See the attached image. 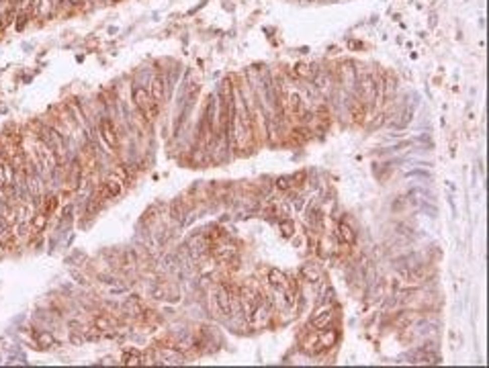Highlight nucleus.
Segmentation results:
<instances>
[{
  "instance_id": "18",
  "label": "nucleus",
  "mask_w": 489,
  "mask_h": 368,
  "mask_svg": "<svg viewBox=\"0 0 489 368\" xmlns=\"http://www.w3.org/2000/svg\"><path fill=\"white\" fill-rule=\"evenodd\" d=\"M95 327H97L99 331H107V329H113V327H115V321H113V317H109V315H99V317L95 319Z\"/></svg>"
},
{
  "instance_id": "1",
  "label": "nucleus",
  "mask_w": 489,
  "mask_h": 368,
  "mask_svg": "<svg viewBox=\"0 0 489 368\" xmlns=\"http://www.w3.org/2000/svg\"><path fill=\"white\" fill-rule=\"evenodd\" d=\"M131 97H133V105H135V109L143 115L145 121H156V117H158V113H160V109H158L160 103H156L154 99H151L149 90H145L143 86H135Z\"/></svg>"
},
{
  "instance_id": "12",
  "label": "nucleus",
  "mask_w": 489,
  "mask_h": 368,
  "mask_svg": "<svg viewBox=\"0 0 489 368\" xmlns=\"http://www.w3.org/2000/svg\"><path fill=\"white\" fill-rule=\"evenodd\" d=\"M301 279H305L307 283H317V281L321 279V270H319V266L313 264V262L303 264V268H301Z\"/></svg>"
},
{
  "instance_id": "24",
  "label": "nucleus",
  "mask_w": 489,
  "mask_h": 368,
  "mask_svg": "<svg viewBox=\"0 0 489 368\" xmlns=\"http://www.w3.org/2000/svg\"><path fill=\"white\" fill-rule=\"evenodd\" d=\"M113 172H115V174L119 176V180H121V182H123V184H125V182L129 180V170H127L125 166H117V168H115Z\"/></svg>"
},
{
  "instance_id": "20",
  "label": "nucleus",
  "mask_w": 489,
  "mask_h": 368,
  "mask_svg": "<svg viewBox=\"0 0 489 368\" xmlns=\"http://www.w3.org/2000/svg\"><path fill=\"white\" fill-rule=\"evenodd\" d=\"M35 340H37L39 348H49V346H53V335H51V333L35 331Z\"/></svg>"
},
{
  "instance_id": "22",
  "label": "nucleus",
  "mask_w": 489,
  "mask_h": 368,
  "mask_svg": "<svg viewBox=\"0 0 489 368\" xmlns=\"http://www.w3.org/2000/svg\"><path fill=\"white\" fill-rule=\"evenodd\" d=\"M274 184H277L279 191H291L295 187V180H293V176H281V178H277Z\"/></svg>"
},
{
  "instance_id": "4",
  "label": "nucleus",
  "mask_w": 489,
  "mask_h": 368,
  "mask_svg": "<svg viewBox=\"0 0 489 368\" xmlns=\"http://www.w3.org/2000/svg\"><path fill=\"white\" fill-rule=\"evenodd\" d=\"M235 256V245L231 241H215L213 243V258L219 262H231V258Z\"/></svg>"
},
{
  "instance_id": "25",
  "label": "nucleus",
  "mask_w": 489,
  "mask_h": 368,
  "mask_svg": "<svg viewBox=\"0 0 489 368\" xmlns=\"http://www.w3.org/2000/svg\"><path fill=\"white\" fill-rule=\"evenodd\" d=\"M29 19H31V13H21V19H17V23H15V27H17V31H23Z\"/></svg>"
},
{
  "instance_id": "26",
  "label": "nucleus",
  "mask_w": 489,
  "mask_h": 368,
  "mask_svg": "<svg viewBox=\"0 0 489 368\" xmlns=\"http://www.w3.org/2000/svg\"><path fill=\"white\" fill-rule=\"evenodd\" d=\"M80 3H84V0H70V5H80Z\"/></svg>"
},
{
  "instance_id": "8",
  "label": "nucleus",
  "mask_w": 489,
  "mask_h": 368,
  "mask_svg": "<svg viewBox=\"0 0 489 368\" xmlns=\"http://www.w3.org/2000/svg\"><path fill=\"white\" fill-rule=\"evenodd\" d=\"M84 178V170L80 162H72L70 170H68V191H76L80 187V180Z\"/></svg>"
},
{
  "instance_id": "15",
  "label": "nucleus",
  "mask_w": 489,
  "mask_h": 368,
  "mask_svg": "<svg viewBox=\"0 0 489 368\" xmlns=\"http://www.w3.org/2000/svg\"><path fill=\"white\" fill-rule=\"evenodd\" d=\"M45 225H47V215H45L43 211H35L31 223H29V231H31V235L41 233V231L45 229Z\"/></svg>"
},
{
  "instance_id": "3",
  "label": "nucleus",
  "mask_w": 489,
  "mask_h": 368,
  "mask_svg": "<svg viewBox=\"0 0 489 368\" xmlns=\"http://www.w3.org/2000/svg\"><path fill=\"white\" fill-rule=\"evenodd\" d=\"M215 305H217V309L223 313V315H229L231 313V291L227 289V287H223V285H219L217 289H215Z\"/></svg>"
},
{
  "instance_id": "9",
  "label": "nucleus",
  "mask_w": 489,
  "mask_h": 368,
  "mask_svg": "<svg viewBox=\"0 0 489 368\" xmlns=\"http://www.w3.org/2000/svg\"><path fill=\"white\" fill-rule=\"evenodd\" d=\"M266 279H268V283L274 287V289H283V291H287L289 289V279L285 276V272H281V270H277V268H270L268 270V274H266Z\"/></svg>"
},
{
  "instance_id": "5",
  "label": "nucleus",
  "mask_w": 489,
  "mask_h": 368,
  "mask_svg": "<svg viewBox=\"0 0 489 368\" xmlns=\"http://www.w3.org/2000/svg\"><path fill=\"white\" fill-rule=\"evenodd\" d=\"M332 319H334V309L330 305H321L311 317V325H313V329H323L330 325Z\"/></svg>"
},
{
  "instance_id": "14",
  "label": "nucleus",
  "mask_w": 489,
  "mask_h": 368,
  "mask_svg": "<svg viewBox=\"0 0 489 368\" xmlns=\"http://www.w3.org/2000/svg\"><path fill=\"white\" fill-rule=\"evenodd\" d=\"M317 342H319V348H332L336 342H338V331L334 329H319L317 333Z\"/></svg>"
},
{
  "instance_id": "6",
  "label": "nucleus",
  "mask_w": 489,
  "mask_h": 368,
  "mask_svg": "<svg viewBox=\"0 0 489 368\" xmlns=\"http://www.w3.org/2000/svg\"><path fill=\"white\" fill-rule=\"evenodd\" d=\"M121 191H123V182L119 180V176H117L115 172H111V174L105 178V182H103V195H105L107 199H113V197H119Z\"/></svg>"
},
{
  "instance_id": "10",
  "label": "nucleus",
  "mask_w": 489,
  "mask_h": 368,
  "mask_svg": "<svg viewBox=\"0 0 489 368\" xmlns=\"http://www.w3.org/2000/svg\"><path fill=\"white\" fill-rule=\"evenodd\" d=\"M317 74V68L311 64H305V61H299V64L293 66V76L301 78V80H313V76Z\"/></svg>"
},
{
  "instance_id": "21",
  "label": "nucleus",
  "mask_w": 489,
  "mask_h": 368,
  "mask_svg": "<svg viewBox=\"0 0 489 368\" xmlns=\"http://www.w3.org/2000/svg\"><path fill=\"white\" fill-rule=\"evenodd\" d=\"M279 229H281V235L283 237H293V233H295V221L293 219H283L281 225H279Z\"/></svg>"
},
{
  "instance_id": "16",
  "label": "nucleus",
  "mask_w": 489,
  "mask_h": 368,
  "mask_svg": "<svg viewBox=\"0 0 489 368\" xmlns=\"http://www.w3.org/2000/svg\"><path fill=\"white\" fill-rule=\"evenodd\" d=\"M121 364H125V366H139L141 364V354L137 350H125L123 356H121Z\"/></svg>"
},
{
  "instance_id": "7",
  "label": "nucleus",
  "mask_w": 489,
  "mask_h": 368,
  "mask_svg": "<svg viewBox=\"0 0 489 368\" xmlns=\"http://www.w3.org/2000/svg\"><path fill=\"white\" fill-rule=\"evenodd\" d=\"M336 235H338L340 243H344V245H354L356 243V231L346 221H340L338 223V227H336Z\"/></svg>"
},
{
  "instance_id": "23",
  "label": "nucleus",
  "mask_w": 489,
  "mask_h": 368,
  "mask_svg": "<svg viewBox=\"0 0 489 368\" xmlns=\"http://www.w3.org/2000/svg\"><path fill=\"white\" fill-rule=\"evenodd\" d=\"M11 233H13V231H11V225H9L3 217H0V241H7V239L11 237Z\"/></svg>"
},
{
  "instance_id": "2",
  "label": "nucleus",
  "mask_w": 489,
  "mask_h": 368,
  "mask_svg": "<svg viewBox=\"0 0 489 368\" xmlns=\"http://www.w3.org/2000/svg\"><path fill=\"white\" fill-rule=\"evenodd\" d=\"M99 135L101 139L105 141V145L111 149V151H117L119 145H121V139H119V131H117V125L109 119V117H103L101 123H99Z\"/></svg>"
},
{
  "instance_id": "13",
  "label": "nucleus",
  "mask_w": 489,
  "mask_h": 368,
  "mask_svg": "<svg viewBox=\"0 0 489 368\" xmlns=\"http://www.w3.org/2000/svg\"><path fill=\"white\" fill-rule=\"evenodd\" d=\"M211 248V241L207 239V235L203 233V235H197L193 241H191V254L195 256V258H199V256H203L207 250Z\"/></svg>"
},
{
  "instance_id": "17",
  "label": "nucleus",
  "mask_w": 489,
  "mask_h": 368,
  "mask_svg": "<svg viewBox=\"0 0 489 368\" xmlns=\"http://www.w3.org/2000/svg\"><path fill=\"white\" fill-rule=\"evenodd\" d=\"M57 207H59V197H57V195H47V197H45V205H43L41 211L49 217V215H53V213L57 211Z\"/></svg>"
},
{
  "instance_id": "19",
  "label": "nucleus",
  "mask_w": 489,
  "mask_h": 368,
  "mask_svg": "<svg viewBox=\"0 0 489 368\" xmlns=\"http://www.w3.org/2000/svg\"><path fill=\"white\" fill-rule=\"evenodd\" d=\"M350 113L354 115V121H356V123H362V121H364V115H366V107H364V103H362V101L352 103Z\"/></svg>"
},
{
  "instance_id": "11",
  "label": "nucleus",
  "mask_w": 489,
  "mask_h": 368,
  "mask_svg": "<svg viewBox=\"0 0 489 368\" xmlns=\"http://www.w3.org/2000/svg\"><path fill=\"white\" fill-rule=\"evenodd\" d=\"M149 95H151V99H154L156 103H162L164 101V97H166V82H164L162 76H156L154 80H151V84H149Z\"/></svg>"
}]
</instances>
